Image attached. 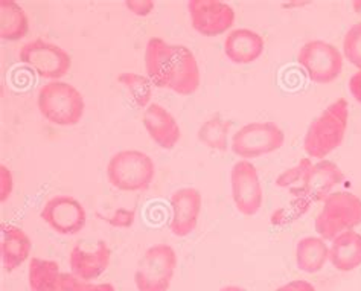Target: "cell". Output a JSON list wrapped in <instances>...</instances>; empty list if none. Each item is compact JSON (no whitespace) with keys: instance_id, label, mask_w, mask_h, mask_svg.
Here are the masks:
<instances>
[{"instance_id":"obj_1","label":"cell","mask_w":361,"mask_h":291,"mask_svg":"<svg viewBox=\"0 0 361 291\" xmlns=\"http://www.w3.org/2000/svg\"><path fill=\"white\" fill-rule=\"evenodd\" d=\"M145 70L156 87L173 90L177 95H192L200 87V69L192 51L159 37H151L147 43Z\"/></svg>"},{"instance_id":"obj_2","label":"cell","mask_w":361,"mask_h":291,"mask_svg":"<svg viewBox=\"0 0 361 291\" xmlns=\"http://www.w3.org/2000/svg\"><path fill=\"white\" fill-rule=\"evenodd\" d=\"M349 120V107L345 98H340L332 102L311 122L305 139H303V148L311 159L323 161L336 148L343 142Z\"/></svg>"},{"instance_id":"obj_3","label":"cell","mask_w":361,"mask_h":291,"mask_svg":"<svg viewBox=\"0 0 361 291\" xmlns=\"http://www.w3.org/2000/svg\"><path fill=\"white\" fill-rule=\"evenodd\" d=\"M42 116L54 125H77L84 116L85 102L81 92L64 81L44 84L37 97Z\"/></svg>"},{"instance_id":"obj_4","label":"cell","mask_w":361,"mask_h":291,"mask_svg":"<svg viewBox=\"0 0 361 291\" xmlns=\"http://www.w3.org/2000/svg\"><path fill=\"white\" fill-rule=\"evenodd\" d=\"M361 224V199L353 192H331L323 200V208L316 217L314 228L325 241H332L338 235L354 230Z\"/></svg>"},{"instance_id":"obj_5","label":"cell","mask_w":361,"mask_h":291,"mask_svg":"<svg viewBox=\"0 0 361 291\" xmlns=\"http://www.w3.org/2000/svg\"><path fill=\"white\" fill-rule=\"evenodd\" d=\"M156 165L148 154L137 149H126L110 159L107 165L109 182L121 191H144L153 183Z\"/></svg>"},{"instance_id":"obj_6","label":"cell","mask_w":361,"mask_h":291,"mask_svg":"<svg viewBox=\"0 0 361 291\" xmlns=\"http://www.w3.org/2000/svg\"><path fill=\"white\" fill-rule=\"evenodd\" d=\"M177 267L176 250L168 244L149 247L135 271L137 291H168Z\"/></svg>"},{"instance_id":"obj_7","label":"cell","mask_w":361,"mask_h":291,"mask_svg":"<svg viewBox=\"0 0 361 291\" xmlns=\"http://www.w3.org/2000/svg\"><path fill=\"white\" fill-rule=\"evenodd\" d=\"M285 142V133L274 122H252L232 137V151L244 161L278 151Z\"/></svg>"},{"instance_id":"obj_8","label":"cell","mask_w":361,"mask_h":291,"mask_svg":"<svg viewBox=\"0 0 361 291\" xmlns=\"http://www.w3.org/2000/svg\"><path fill=\"white\" fill-rule=\"evenodd\" d=\"M18 58L27 68H31L39 77L59 81L69 72L72 60L71 55L59 44L37 39L23 44Z\"/></svg>"},{"instance_id":"obj_9","label":"cell","mask_w":361,"mask_h":291,"mask_svg":"<svg viewBox=\"0 0 361 291\" xmlns=\"http://www.w3.org/2000/svg\"><path fill=\"white\" fill-rule=\"evenodd\" d=\"M298 63L308 78L317 84H329L338 78L343 69V55L334 44L323 40L308 42L300 48Z\"/></svg>"},{"instance_id":"obj_10","label":"cell","mask_w":361,"mask_h":291,"mask_svg":"<svg viewBox=\"0 0 361 291\" xmlns=\"http://www.w3.org/2000/svg\"><path fill=\"white\" fill-rule=\"evenodd\" d=\"M231 183L236 209L247 217L258 213L264 202V194L255 165L249 161L236 162L231 171Z\"/></svg>"},{"instance_id":"obj_11","label":"cell","mask_w":361,"mask_h":291,"mask_svg":"<svg viewBox=\"0 0 361 291\" xmlns=\"http://www.w3.org/2000/svg\"><path fill=\"white\" fill-rule=\"evenodd\" d=\"M192 27L203 37L227 32L235 23V11L221 0H191L188 2Z\"/></svg>"},{"instance_id":"obj_12","label":"cell","mask_w":361,"mask_h":291,"mask_svg":"<svg viewBox=\"0 0 361 291\" xmlns=\"http://www.w3.org/2000/svg\"><path fill=\"white\" fill-rule=\"evenodd\" d=\"M40 217L56 233L77 235L85 226L87 212L73 197L56 195L44 204Z\"/></svg>"},{"instance_id":"obj_13","label":"cell","mask_w":361,"mask_h":291,"mask_svg":"<svg viewBox=\"0 0 361 291\" xmlns=\"http://www.w3.org/2000/svg\"><path fill=\"white\" fill-rule=\"evenodd\" d=\"M31 291H82L85 283L60 270L59 262L32 258L27 270Z\"/></svg>"},{"instance_id":"obj_14","label":"cell","mask_w":361,"mask_h":291,"mask_svg":"<svg viewBox=\"0 0 361 291\" xmlns=\"http://www.w3.org/2000/svg\"><path fill=\"white\" fill-rule=\"evenodd\" d=\"M203 199L200 191L195 187H182L171 197V217L169 229L176 237H188L197 228L198 217L202 212Z\"/></svg>"},{"instance_id":"obj_15","label":"cell","mask_w":361,"mask_h":291,"mask_svg":"<svg viewBox=\"0 0 361 291\" xmlns=\"http://www.w3.org/2000/svg\"><path fill=\"white\" fill-rule=\"evenodd\" d=\"M110 261L111 250L104 240L98 241L97 249L93 252L84 250L81 246H75L69 258L71 273L84 283H92L93 279H98L109 268Z\"/></svg>"},{"instance_id":"obj_16","label":"cell","mask_w":361,"mask_h":291,"mask_svg":"<svg viewBox=\"0 0 361 291\" xmlns=\"http://www.w3.org/2000/svg\"><path fill=\"white\" fill-rule=\"evenodd\" d=\"M142 122H144L151 140L160 148L173 149L178 144L180 136H182L180 125L164 106L149 104L144 111Z\"/></svg>"},{"instance_id":"obj_17","label":"cell","mask_w":361,"mask_h":291,"mask_svg":"<svg viewBox=\"0 0 361 291\" xmlns=\"http://www.w3.org/2000/svg\"><path fill=\"white\" fill-rule=\"evenodd\" d=\"M343 180L345 174L340 171V168L334 162L323 159L310 168L307 175L303 177V186L299 192L312 202L325 200L332 192V187Z\"/></svg>"},{"instance_id":"obj_18","label":"cell","mask_w":361,"mask_h":291,"mask_svg":"<svg viewBox=\"0 0 361 291\" xmlns=\"http://www.w3.org/2000/svg\"><path fill=\"white\" fill-rule=\"evenodd\" d=\"M264 39L252 30H235L224 40V54L235 64H249L264 52Z\"/></svg>"},{"instance_id":"obj_19","label":"cell","mask_w":361,"mask_h":291,"mask_svg":"<svg viewBox=\"0 0 361 291\" xmlns=\"http://www.w3.org/2000/svg\"><path fill=\"white\" fill-rule=\"evenodd\" d=\"M32 250V241L27 235L13 224H2V262L6 271H14L30 258Z\"/></svg>"},{"instance_id":"obj_20","label":"cell","mask_w":361,"mask_h":291,"mask_svg":"<svg viewBox=\"0 0 361 291\" xmlns=\"http://www.w3.org/2000/svg\"><path fill=\"white\" fill-rule=\"evenodd\" d=\"M329 261L340 271H353L361 266V233L348 230L332 240Z\"/></svg>"},{"instance_id":"obj_21","label":"cell","mask_w":361,"mask_h":291,"mask_svg":"<svg viewBox=\"0 0 361 291\" xmlns=\"http://www.w3.org/2000/svg\"><path fill=\"white\" fill-rule=\"evenodd\" d=\"M329 261V247L323 238L307 237L302 238L296 246L298 268L308 275H314L325 267Z\"/></svg>"},{"instance_id":"obj_22","label":"cell","mask_w":361,"mask_h":291,"mask_svg":"<svg viewBox=\"0 0 361 291\" xmlns=\"http://www.w3.org/2000/svg\"><path fill=\"white\" fill-rule=\"evenodd\" d=\"M30 31V20L23 8L16 0H0V37L8 42H17Z\"/></svg>"},{"instance_id":"obj_23","label":"cell","mask_w":361,"mask_h":291,"mask_svg":"<svg viewBox=\"0 0 361 291\" xmlns=\"http://www.w3.org/2000/svg\"><path fill=\"white\" fill-rule=\"evenodd\" d=\"M232 127V120L221 119L220 116H214L212 119L206 120L198 130V139L200 142L218 151H226L227 149V135Z\"/></svg>"},{"instance_id":"obj_24","label":"cell","mask_w":361,"mask_h":291,"mask_svg":"<svg viewBox=\"0 0 361 291\" xmlns=\"http://www.w3.org/2000/svg\"><path fill=\"white\" fill-rule=\"evenodd\" d=\"M118 81L126 87L139 109H145L149 106L151 95H153V82L148 77L133 72H122L118 75Z\"/></svg>"},{"instance_id":"obj_25","label":"cell","mask_w":361,"mask_h":291,"mask_svg":"<svg viewBox=\"0 0 361 291\" xmlns=\"http://www.w3.org/2000/svg\"><path fill=\"white\" fill-rule=\"evenodd\" d=\"M343 54L346 60L361 70V22L355 23L346 32L343 40Z\"/></svg>"},{"instance_id":"obj_26","label":"cell","mask_w":361,"mask_h":291,"mask_svg":"<svg viewBox=\"0 0 361 291\" xmlns=\"http://www.w3.org/2000/svg\"><path fill=\"white\" fill-rule=\"evenodd\" d=\"M311 166H312V162H311L310 157L302 159V161L296 166H293V168H290V170L283 171L276 178V185L279 187H288L291 185L299 183L300 180L303 182V177L307 175V173H308V170H310Z\"/></svg>"},{"instance_id":"obj_27","label":"cell","mask_w":361,"mask_h":291,"mask_svg":"<svg viewBox=\"0 0 361 291\" xmlns=\"http://www.w3.org/2000/svg\"><path fill=\"white\" fill-rule=\"evenodd\" d=\"M136 218V213L133 209H126V208H119L115 212H113L110 217H104L102 220L107 221L110 226L113 228H121V229H126L130 228L133 223H135Z\"/></svg>"},{"instance_id":"obj_28","label":"cell","mask_w":361,"mask_h":291,"mask_svg":"<svg viewBox=\"0 0 361 291\" xmlns=\"http://www.w3.org/2000/svg\"><path fill=\"white\" fill-rule=\"evenodd\" d=\"M126 6L133 14L145 17L154 9V2L153 0H130V2H126Z\"/></svg>"},{"instance_id":"obj_29","label":"cell","mask_w":361,"mask_h":291,"mask_svg":"<svg viewBox=\"0 0 361 291\" xmlns=\"http://www.w3.org/2000/svg\"><path fill=\"white\" fill-rule=\"evenodd\" d=\"M0 174H2V195H0V200L5 202L13 191V174L5 165L0 166Z\"/></svg>"},{"instance_id":"obj_30","label":"cell","mask_w":361,"mask_h":291,"mask_svg":"<svg viewBox=\"0 0 361 291\" xmlns=\"http://www.w3.org/2000/svg\"><path fill=\"white\" fill-rule=\"evenodd\" d=\"M276 291H316V288L312 287V284L307 283V280L298 279V280H291V283L279 287Z\"/></svg>"},{"instance_id":"obj_31","label":"cell","mask_w":361,"mask_h":291,"mask_svg":"<svg viewBox=\"0 0 361 291\" xmlns=\"http://www.w3.org/2000/svg\"><path fill=\"white\" fill-rule=\"evenodd\" d=\"M349 92L354 99L361 104V70L354 73L349 80Z\"/></svg>"},{"instance_id":"obj_32","label":"cell","mask_w":361,"mask_h":291,"mask_svg":"<svg viewBox=\"0 0 361 291\" xmlns=\"http://www.w3.org/2000/svg\"><path fill=\"white\" fill-rule=\"evenodd\" d=\"M82 291H116L111 284H90L85 283Z\"/></svg>"},{"instance_id":"obj_33","label":"cell","mask_w":361,"mask_h":291,"mask_svg":"<svg viewBox=\"0 0 361 291\" xmlns=\"http://www.w3.org/2000/svg\"><path fill=\"white\" fill-rule=\"evenodd\" d=\"M220 291H247V290H244V288H241V287H236V285H229V287L221 288Z\"/></svg>"}]
</instances>
